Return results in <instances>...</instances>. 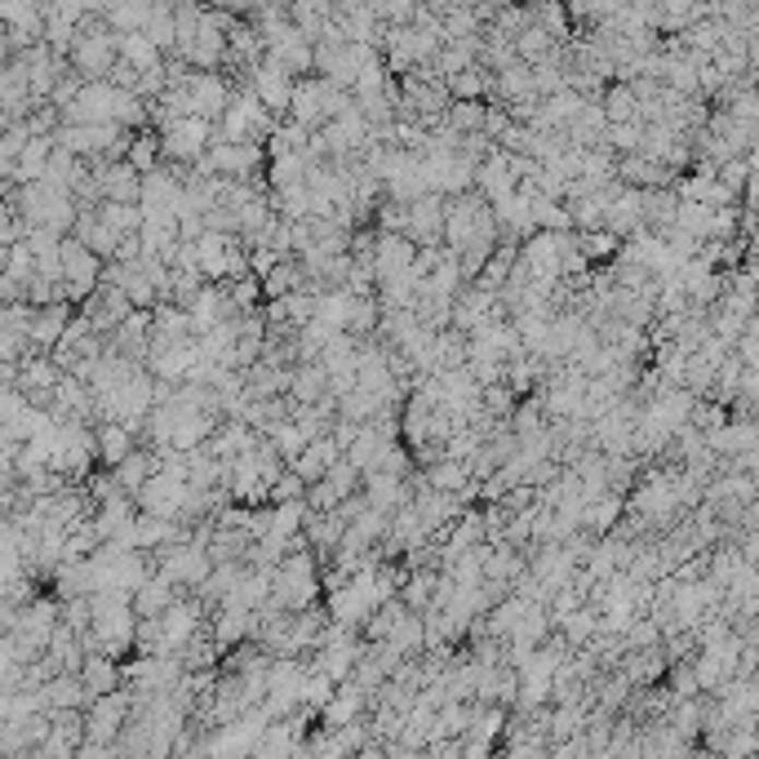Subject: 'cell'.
<instances>
[{"instance_id": "603a6c76", "label": "cell", "mask_w": 759, "mask_h": 759, "mask_svg": "<svg viewBox=\"0 0 759 759\" xmlns=\"http://www.w3.org/2000/svg\"><path fill=\"white\" fill-rule=\"evenodd\" d=\"M81 679L90 684V693L103 698L111 693V684H116V666H111V653H90L85 666H81Z\"/></svg>"}, {"instance_id": "4316f807", "label": "cell", "mask_w": 759, "mask_h": 759, "mask_svg": "<svg viewBox=\"0 0 759 759\" xmlns=\"http://www.w3.org/2000/svg\"><path fill=\"white\" fill-rule=\"evenodd\" d=\"M471 720H475V715H471L462 702H444V707H440V733H444V737L466 733V728H471Z\"/></svg>"}, {"instance_id": "d4e9b609", "label": "cell", "mask_w": 759, "mask_h": 759, "mask_svg": "<svg viewBox=\"0 0 759 759\" xmlns=\"http://www.w3.org/2000/svg\"><path fill=\"white\" fill-rule=\"evenodd\" d=\"M449 116H453V120H449V129H458V133H475V129H485V120H489V111L479 107L475 98L458 103V107H453Z\"/></svg>"}, {"instance_id": "ba28073f", "label": "cell", "mask_w": 759, "mask_h": 759, "mask_svg": "<svg viewBox=\"0 0 759 759\" xmlns=\"http://www.w3.org/2000/svg\"><path fill=\"white\" fill-rule=\"evenodd\" d=\"M232 85L214 72H200V67H191V76H187V107L191 116H204V120H223L227 107H232Z\"/></svg>"}, {"instance_id": "52a82bcc", "label": "cell", "mask_w": 759, "mask_h": 759, "mask_svg": "<svg viewBox=\"0 0 759 759\" xmlns=\"http://www.w3.org/2000/svg\"><path fill=\"white\" fill-rule=\"evenodd\" d=\"M307 675L311 671L298 662H275L266 671V715H289L307 693Z\"/></svg>"}, {"instance_id": "5b68a950", "label": "cell", "mask_w": 759, "mask_h": 759, "mask_svg": "<svg viewBox=\"0 0 759 759\" xmlns=\"http://www.w3.org/2000/svg\"><path fill=\"white\" fill-rule=\"evenodd\" d=\"M275 604L285 608H307L316 600V565L311 556H303V550H294V556L281 560V569H275Z\"/></svg>"}, {"instance_id": "836d02e7", "label": "cell", "mask_w": 759, "mask_h": 759, "mask_svg": "<svg viewBox=\"0 0 759 759\" xmlns=\"http://www.w3.org/2000/svg\"><path fill=\"white\" fill-rule=\"evenodd\" d=\"M498 728H502V711H485V715L475 720V733H479V742H489V737H494Z\"/></svg>"}, {"instance_id": "d6986e66", "label": "cell", "mask_w": 759, "mask_h": 759, "mask_svg": "<svg viewBox=\"0 0 759 759\" xmlns=\"http://www.w3.org/2000/svg\"><path fill=\"white\" fill-rule=\"evenodd\" d=\"M174 604V582L161 573V578H147L143 586L133 591V608H138V617H161L165 608Z\"/></svg>"}, {"instance_id": "1f68e13d", "label": "cell", "mask_w": 759, "mask_h": 759, "mask_svg": "<svg viewBox=\"0 0 759 759\" xmlns=\"http://www.w3.org/2000/svg\"><path fill=\"white\" fill-rule=\"evenodd\" d=\"M537 23L556 36V40H565L569 36V27H565V10L556 5V0H546V5H537Z\"/></svg>"}, {"instance_id": "6da1fadb", "label": "cell", "mask_w": 759, "mask_h": 759, "mask_svg": "<svg viewBox=\"0 0 759 759\" xmlns=\"http://www.w3.org/2000/svg\"><path fill=\"white\" fill-rule=\"evenodd\" d=\"M347 107H356L347 94H342V85L337 81H303L298 90H294V120H303L307 129H320V124H329V120H337Z\"/></svg>"}, {"instance_id": "8fae6325", "label": "cell", "mask_w": 759, "mask_h": 759, "mask_svg": "<svg viewBox=\"0 0 759 759\" xmlns=\"http://www.w3.org/2000/svg\"><path fill=\"white\" fill-rule=\"evenodd\" d=\"M266 107H271V116H281V111H289L294 107V72L289 67H281L275 58H266V62H258L253 67V85H249Z\"/></svg>"}, {"instance_id": "cb8c5ba5", "label": "cell", "mask_w": 759, "mask_h": 759, "mask_svg": "<svg viewBox=\"0 0 759 759\" xmlns=\"http://www.w3.org/2000/svg\"><path fill=\"white\" fill-rule=\"evenodd\" d=\"M303 275H307V266H294V262L281 258L271 275H262V289H266V298H285V294H294L303 285Z\"/></svg>"}, {"instance_id": "d6a6232c", "label": "cell", "mask_w": 759, "mask_h": 759, "mask_svg": "<svg viewBox=\"0 0 759 759\" xmlns=\"http://www.w3.org/2000/svg\"><path fill=\"white\" fill-rule=\"evenodd\" d=\"M622 178H636V182H657L662 174L640 156V161H622Z\"/></svg>"}, {"instance_id": "f1b7e54d", "label": "cell", "mask_w": 759, "mask_h": 759, "mask_svg": "<svg viewBox=\"0 0 759 759\" xmlns=\"http://www.w3.org/2000/svg\"><path fill=\"white\" fill-rule=\"evenodd\" d=\"M156 152H161V138H143V143L129 147V165H133L138 174H152V169H156Z\"/></svg>"}, {"instance_id": "30bf717a", "label": "cell", "mask_w": 759, "mask_h": 759, "mask_svg": "<svg viewBox=\"0 0 759 759\" xmlns=\"http://www.w3.org/2000/svg\"><path fill=\"white\" fill-rule=\"evenodd\" d=\"M58 147L76 152V156H103V152L124 147V138H120L116 120H107V124H62L58 129Z\"/></svg>"}, {"instance_id": "7c38bea8", "label": "cell", "mask_w": 759, "mask_h": 759, "mask_svg": "<svg viewBox=\"0 0 759 759\" xmlns=\"http://www.w3.org/2000/svg\"><path fill=\"white\" fill-rule=\"evenodd\" d=\"M156 19V0H107L103 23L111 32H147V23Z\"/></svg>"}, {"instance_id": "44dd1931", "label": "cell", "mask_w": 759, "mask_h": 759, "mask_svg": "<svg viewBox=\"0 0 759 759\" xmlns=\"http://www.w3.org/2000/svg\"><path fill=\"white\" fill-rule=\"evenodd\" d=\"M466 475H471V462L449 458V462H440V466L427 471V485L431 489H444V494H466Z\"/></svg>"}, {"instance_id": "f546056e", "label": "cell", "mask_w": 759, "mask_h": 759, "mask_svg": "<svg viewBox=\"0 0 759 759\" xmlns=\"http://www.w3.org/2000/svg\"><path fill=\"white\" fill-rule=\"evenodd\" d=\"M431 595H436V578H431V573H418V578L408 582V591H404V604H408V608H427Z\"/></svg>"}, {"instance_id": "4fadbf2b", "label": "cell", "mask_w": 759, "mask_h": 759, "mask_svg": "<svg viewBox=\"0 0 759 759\" xmlns=\"http://www.w3.org/2000/svg\"><path fill=\"white\" fill-rule=\"evenodd\" d=\"M342 458V444H337V436H316L303 453H298V462H294V471L307 479V485H316V479H324L329 475V466Z\"/></svg>"}, {"instance_id": "ac0fdd59", "label": "cell", "mask_w": 759, "mask_h": 759, "mask_svg": "<svg viewBox=\"0 0 759 759\" xmlns=\"http://www.w3.org/2000/svg\"><path fill=\"white\" fill-rule=\"evenodd\" d=\"M556 36H550L542 23H533V27H524L520 36H515V49H520V58L529 62V67H542V62H550V58H560L556 54Z\"/></svg>"}, {"instance_id": "7402d4cb", "label": "cell", "mask_w": 759, "mask_h": 759, "mask_svg": "<svg viewBox=\"0 0 759 759\" xmlns=\"http://www.w3.org/2000/svg\"><path fill=\"white\" fill-rule=\"evenodd\" d=\"M129 436H133V431L120 427V423H107V427L98 431V453H103L107 466H120V462L133 453V440H129Z\"/></svg>"}, {"instance_id": "83f0119b", "label": "cell", "mask_w": 759, "mask_h": 759, "mask_svg": "<svg viewBox=\"0 0 759 759\" xmlns=\"http://www.w3.org/2000/svg\"><path fill=\"white\" fill-rule=\"evenodd\" d=\"M617 520V498H604V502H591L586 511H582V524L591 529V533H604L608 524Z\"/></svg>"}, {"instance_id": "9c48e42d", "label": "cell", "mask_w": 759, "mask_h": 759, "mask_svg": "<svg viewBox=\"0 0 759 759\" xmlns=\"http://www.w3.org/2000/svg\"><path fill=\"white\" fill-rule=\"evenodd\" d=\"M133 711H138V698L133 693H103V698H94V711H90V746H103L107 750V737H116L129 720H133Z\"/></svg>"}, {"instance_id": "2e32d148", "label": "cell", "mask_w": 759, "mask_h": 759, "mask_svg": "<svg viewBox=\"0 0 759 759\" xmlns=\"http://www.w3.org/2000/svg\"><path fill=\"white\" fill-rule=\"evenodd\" d=\"M161 466H165V458H161V453H138V449H133V453H129V458L116 466V479H120V489H129V494L138 498V494L147 489V479H152Z\"/></svg>"}, {"instance_id": "3957f363", "label": "cell", "mask_w": 759, "mask_h": 759, "mask_svg": "<svg viewBox=\"0 0 759 759\" xmlns=\"http://www.w3.org/2000/svg\"><path fill=\"white\" fill-rule=\"evenodd\" d=\"M116 58H120V32H107V23L103 27H81V36L72 45V67L85 81H107Z\"/></svg>"}, {"instance_id": "8992f818", "label": "cell", "mask_w": 759, "mask_h": 759, "mask_svg": "<svg viewBox=\"0 0 759 759\" xmlns=\"http://www.w3.org/2000/svg\"><path fill=\"white\" fill-rule=\"evenodd\" d=\"M262 152L258 143H227V138H218V143L204 152L195 161V174H223V178H249L258 169Z\"/></svg>"}, {"instance_id": "ffe728a7", "label": "cell", "mask_w": 759, "mask_h": 759, "mask_svg": "<svg viewBox=\"0 0 759 759\" xmlns=\"http://www.w3.org/2000/svg\"><path fill=\"white\" fill-rule=\"evenodd\" d=\"M266 436H271L275 453H281V458H285L289 466H294V462H298V453H303V449L311 444V436H307V431H303V427H298L294 418H285V423H275V427H271Z\"/></svg>"}, {"instance_id": "7a4b0ae2", "label": "cell", "mask_w": 759, "mask_h": 759, "mask_svg": "<svg viewBox=\"0 0 759 759\" xmlns=\"http://www.w3.org/2000/svg\"><path fill=\"white\" fill-rule=\"evenodd\" d=\"M214 120L204 116H165L161 120V156L169 161H200L210 152Z\"/></svg>"}, {"instance_id": "e0dca14e", "label": "cell", "mask_w": 759, "mask_h": 759, "mask_svg": "<svg viewBox=\"0 0 759 759\" xmlns=\"http://www.w3.org/2000/svg\"><path fill=\"white\" fill-rule=\"evenodd\" d=\"M294 400L298 404H320V395L329 391V365L324 360H303L298 369H294Z\"/></svg>"}, {"instance_id": "9a60e30c", "label": "cell", "mask_w": 759, "mask_h": 759, "mask_svg": "<svg viewBox=\"0 0 759 759\" xmlns=\"http://www.w3.org/2000/svg\"><path fill=\"white\" fill-rule=\"evenodd\" d=\"M120 62H129L138 76L165 67V62H161V45H156L147 32H124V36H120Z\"/></svg>"}, {"instance_id": "484cf974", "label": "cell", "mask_w": 759, "mask_h": 759, "mask_svg": "<svg viewBox=\"0 0 759 759\" xmlns=\"http://www.w3.org/2000/svg\"><path fill=\"white\" fill-rule=\"evenodd\" d=\"M444 85H449V90H453L458 98H479V94H485V90H489L494 81H489L485 72H479V67H466V72H458V76H449Z\"/></svg>"}, {"instance_id": "4dcf8cb0", "label": "cell", "mask_w": 759, "mask_h": 759, "mask_svg": "<svg viewBox=\"0 0 759 759\" xmlns=\"http://www.w3.org/2000/svg\"><path fill=\"white\" fill-rule=\"evenodd\" d=\"M604 111H608V120H613V124L631 120V111H636V94H631V90H613V94H608V103H604Z\"/></svg>"}, {"instance_id": "277c9868", "label": "cell", "mask_w": 759, "mask_h": 759, "mask_svg": "<svg viewBox=\"0 0 759 759\" xmlns=\"http://www.w3.org/2000/svg\"><path fill=\"white\" fill-rule=\"evenodd\" d=\"M103 253H94L81 236L76 240H62V285H67V298H90L103 281Z\"/></svg>"}, {"instance_id": "5bb4252c", "label": "cell", "mask_w": 759, "mask_h": 759, "mask_svg": "<svg viewBox=\"0 0 759 759\" xmlns=\"http://www.w3.org/2000/svg\"><path fill=\"white\" fill-rule=\"evenodd\" d=\"M67 324H72V320H67V307L62 303L36 311V320H32V356L54 352L58 342H62V333H67Z\"/></svg>"}]
</instances>
